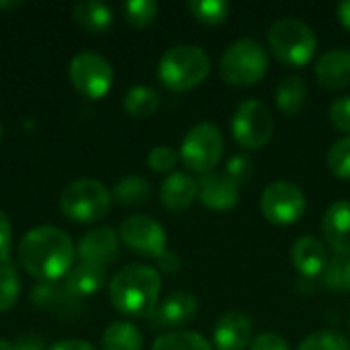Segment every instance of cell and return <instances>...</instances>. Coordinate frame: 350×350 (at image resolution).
<instances>
[{
    "mask_svg": "<svg viewBox=\"0 0 350 350\" xmlns=\"http://www.w3.org/2000/svg\"><path fill=\"white\" fill-rule=\"evenodd\" d=\"M328 115H330L332 125H334L338 131L350 135V96H338V98L330 105Z\"/></svg>",
    "mask_w": 350,
    "mask_h": 350,
    "instance_id": "obj_34",
    "label": "cell"
},
{
    "mask_svg": "<svg viewBox=\"0 0 350 350\" xmlns=\"http://www.w3.org/2000/svg\"><path fill=\"white\" fill-rule=\"evenodd\" d=\"M16 260L33 279L55 283L74 267L76 246L64 230L55 226H37L21 238Z\"/></svg>",
    "mask_w": 350,
    "mask_h": 350,
    "instance_id": "obj_1",
    "label": "cell"
},
{
    "mask_svg": "<svg viewBox=\"0 0 350 350\" xmlns=\"http://www.w3.org/2000/svg\"><path fill=\"white\" fill-rule=\"evenodd\" d=\"M21 295V279L16 265L8 258L0 265V314H6L14 308Z\"/></svg>",
    "mask_w": 350,
    "mask_h": 350,
    "instance_id": "obj_27",
    "label": "cell"
},
{
    "mask_svg": "<svg viewBox=\"0 0 350 350\" xmlns=\"http://www.w3.org/2000/svg\"><path fill=\"white\" fill-rule=\"evenodd\" d=\"M158 265H160V269H162V271H166V273H174V271H178V267H180V258H178L174 252L166 250L164 254H160V256H158Z\"/></svg>",
    "mask_w": 350,
    "mask_h": 350,
    "instance_id": "obj_40",
    "label": "cell"
},
{
    "mask_svg": "<svg viewBox=\"0 0 350 350\" xmlns=\"http://www.w3.org/2000/svg\"><path fill=\"white\" fill-rule=\"evenodd\" d=\"M0 350H14V342H10L8 338H0Z\"/></svg>",
    "mask_w": 350,
    "mask_h": 350,
    "instance_id": "obj_44",
    "label": "cell"
},
{
    "mask_svg": "<svg viewBox=\"0 0 350 350\" xmlns=\"http://www.w3.org/2000/svg\"><path fill=\"white\" fill-rule=\"evenodd\" d=\"M273 131L275 121L271 109L262 100L248 98L236 107L232 115V135L240 148L260 150L271 142Z\"/></svg>",
    "mask_w": 350,
    "mask_h": 350,
    "instance_id": "obj_8",
    "label": "cell"
},
{
    "mask_svg": "<svg viewBox=\"0 0 350 350\" xmlns=\"http://www.w3.org/2000/svg\"><path fill=\"white\" fill-rule=\"evenodd\" d=\"M150 195H152V187L139 174L123 176L121 180H117V185L113 187V193H111L113 201L119 205H125V207L144 205V203H148Z\"/></svg>",
    "mask_w": 350,
    "mask_h": 350,
    "instance_id": "obj_24",
    "label": "cell"
},
{
    "mask_svg": "<svg viewBox=\"0 0 350 350\" xmlns=\"http://www.w3.org/2000/svg\"><path fill=\"white\" fill-rule=\"evenodd\" d=\"M162 279L148 265H127L115 273L109 285L113 308L131 318H150L158 306Z\"/></svg>",
    "mask_w": 350,
    "mask_h": 350,
    "instance_id": "obj_2",
    "label": "cell"
},
{
    "mask_svg": "<svg viewBox=\"0 0 350 350\" xmlns=\"http://www.w3.org/2000/svg\"><path fill=\"white\" fill-rule=\"evenodd\" d=\"M336 12H338V18H340V23H342V27H345L347 31H350V0L340 2L338 8H336Z\"/></svg>",
    "mask_w": 350,
    "mask_h": 350,
    "instance_id": "obj_41",
    "label": "cell"
},
{
    "mask_svg": "<svg viewBox=\"0 0 350 350\" xmlns=\"http://www.w3.org/2000/svg\"><path fill=\"white\" fill-rule=\"evenodd\" d=\"M187 8L203 25H219L230 14V2L226 0H191Z\"/></svg>",
    "mask_w": 350,
    "mask_h": 350,
    "instance_id": "obj_28",
    "label": "cell"
},
{
    "mask_svg": "<svg viewBox=\"0 0 350 350\" xmlns=\"http://www.w3.org/2000/svg\"><path fill=\"white\" fill-rule=\"evenodd\" d=\"M260 211L265 219L275 226L295 224L306 211V195L297 185L289 180H277L262 191Z\"/></svg>",
    "mask_w": 350,
    "mask_h": 350,
    "instance_id": "obj_10",
    "label": "cell"
},
{
    "mask_svg": "<svg viewBox=\"0 0 350 350\" xmlns=\"http://www.w3.org/2000/svg\"><path fill=\"white\" fill-rule=\"evenodd\" d=\"M342 291H350V256L345 260V271H342Z\"/></svg>",
    "mask_w": 350,
    "mask_h": 350,
    "instance_id": "obj_42",
    "label": "cell"
},
{
    "mask_svg": "<svg viewBox=\"0 0 350 350\" xmlns=\"http://www.w3.org/2000/svg\"><path fill=\"white\" fill-rule=\"evenodd\" d=\"M74 21L88 33L100 35L113 27L115 14L109 4L90 0V2H78L74 6Z\"/></svg>",
    "mask_w": 350,
    "mask_h": 350,
    "instance_id": "obj_21",
    "label": "cell"
},
{
    "mask_svg": "<svg viewBox=\"0 0 350 350\" xmlns=\"http://www.w3.org/2000/svg\"><path fill=\"white\" fill-rule=\"evenodd\" d=\"M125 18L131 27L144 29L150 27L158 16V2L156 0H129L123 4Z\"/></svg>",
    "mask_w": 350,
    "mask_h": 350,
    "instance_id": "obj_29",
    "label": "cell"
},
{
    "mask_svg": "<svg viewBox=\"0 0 350 350\" xmlns=\"http://www.w3.org/2000/svg\"><path fill=\"white\" fill-rule=\"evenodd\" d=\"M267 41L273 55L289 68H304L318 51V39L312 27L293 16L275 21L267 33Z\"/></svg>",
    "mask_w": 350,
    "mask_h": 350,
    "instance_id": "obj_4",
    "label": "cell"
},
{
    "mask_svg": "<svg viewBox=\"0 0 350 350\" xmlns=\"http://www.w3.org/2000/svg\"><path fill=\"white\" fill-rule=\"evenodd\" d=\"M76 254L80 256L82 262L107 267L119 254V236L109 226L94 228L80 238L76 246Z\"/></svg>",
    "mask_w": 350,
    "mask_h": 350,
    "instance_id": "obj_14",
    "label": "cell"
},
{
    "mask_svg": "<svg viewBox=\"0 0 350 350\" xmlns=\"http://www.w3.org/2000/svg\"><path fill=\"white\" fill-rule=\"evenodd\" d=\"M64 289L68 291V295L72 297H90L96 291H100V287L105 285L107 279V267H98V265H90V262H76L70 273L64 277Z\"/></svg>",
    "mask_w": 350,
    "mask_h": 350,
    "instance_id": "obj_20",
    "label": "cell"
},
{
    "mask_svg": "<svg viewBox=\"0 0 350 350\" xmlns=\"http://www.w3.org/2000/svg\"><path fill=\"white\" fill-rule=\"evenodd\" d=\"M322 234L338 256H350V201H336L326 209Z\"/></svg>",
    "mask_w": 350,
    "mask_h": 350,
    "instance_id": "obj_16",
    "label": "cell"
},
{
    "mask_svg": "<svg viewBox=\"0 0 350 350\" xmlns=\"http://www.w3.org/2000/svg\"><path fill=\"white\" fill-rule=\"evenodd\" d=\"M183 164L199 174H209L224 156V135L213 123H197L183 137L180 152Z\"/></svg>",
    "mask_w": 350,
    "mask_h": 350,
    "instance_id": "obj_7",
    "label": "cell"
},
{
    "mask_svg": "<svg viewBox=\"0 0 350 350\" xmlns=\"http://www.w3.org/2000/svg\"><path fill=\"white\" fill-rule=\"evenodd\" d=\"M197 310H199V301L193 293L172 291L162 299V304L156 306V310L150 314L148 320L154 330H172L191 322Z\"/></svg>",
    "mask_w": 350,
    "mask_h": 350,
    "instance_id": "obj_12",
    "label": "cell"
},
{
    "mask_svg": "<svg viewBox=\"0 0 350 350\" xmlns=\"http://www.w3.org/2000/svg\"><path fill=\"white\" fill-rule=\"evenodd\" d=\"M197 199V180L187 172H172L160 187V201L170 211H185Z\"/></svg>",
    "mask_w": 350,
    "mask_h": 350,
    "instance_id": "obj_19",
    "label": "cell"
},
{
    "mask_svg": "<svg viewBox=\"0 0 350 350\" xmlns=\"http://www.w3.org/2000/svg\"><path fill=\"white\" fill-rule=\"evenodd\" d=\"M316 80L330 90H342L350 86V51L336 47L322 53L314 68Z\"/></svg>",
    "mask_w": 350,
    "mask_h": 350,
    "instance_id": "obj_17",
    "label": "cell"
},
{
    "mask_svg": "<svg viewBox=\"0 0 350 350\" xmlns=\"http://www.w3.org/2000/svg\"><path fill=\"white\" fill-rule=\"evenodd\" d=\"M123 107L133 119H148L160 107V94L150 86H133L123 96Z\"/></svg>",
    "mask_w": 350,
    "mask_h": 350,
    "instance_id": "obj_25",
    "label": "cell"
},
{
    "mask_svg": "<svg viewBox=\"0 0 350 350\" xmlns=\"http://www.w3.org/2000/svg\"><path fill=\"white\" fill-rule=\"evenodd\" d=\"M178 154L168 146H156L148 154V166L156 172H168L178 164Z\"/></svg>",
    "mask_w": 350,
    "mask_h": 350,
    "instance_id": "obj_33",
    "label": "cell"
},
{
    "mask_svg": "<svg viewBox=\"0 0 350 350\" xmlns=\"http://www.w3.org/2000/svg\"><path fill=\"white\" fill-rule=\"evenodd\" d=\"M211 70L209 53L199 45H174L158 62V80L174 92L197 88Z\"/></svg>",
    "mask_w": 350,
    "mask_h": 350,
    "instance_id": "obj_3",
    "label": "cell"
},
{
    "mask_svg": "<svg viewBox=\"0 0 350 350\" xmlns=\"http://www.w3.org/2000/svg\"><path fill=\"white\" fill-rule=\"evenodd\" d=\"M103 350H144V336L129 322H113L100 338Z\"/></svg>",
    "mask_w": 350,
    "mask_h": 350,
    "instance_id": "obj_23",
    "label": "cell"
},
{
    "mask_svg": "<svg viewBox=\"0 0 350 350\" xmlns=\"http://www.w3.org/2000/svg\"><path fill=\"white\" fill-rule=\"evenodd\" d=\"M252 320L242 312H226L213 328V345L217 350H246L252 342Z\"/></svg>",
    "mask_w": 350,
    "mask_h": 350,
    "instance_id": "obj_15",
    "label": "cell"
},
{
    "mask_svg": "<svg viewBox=\"0 0 350 350\" xmlns=\"http://www.w3.org/2000/svg\"><path fill=\"white\" fill-rule=\"evenodd\" d=\"M291 262L299 275H304L308 279L318 277L324 273V269L328 265L326 246L314 236H299L291 248Z\"/></svg>",
    "mask_w": 350,
    "mask_h": 350,
    "instance_id": "obj_18",
    "label": "cell"
},
{
    "mask_svg": "<svg viewBox=\"0 0 350 350\" xmlns=\"http://www.w3.org/2000/svg\"><path fill=\"white\" fill-rule=\"evenodd\" d=\"M121 242L139 256L158 258L166 252V232L164 228L148 215H129L119 226Z\"/></svg>",
    "mask_w": 350,
    "mask_h": 350,
    "instance_id": "obj_11",
    "label": "cell"
},
{
    "mask_svg": "<svg viewBox=\"0 0 350 350\" xmlns=\"http://www.w3.org/2000/svg\"><path fill=\"white\" fill-rule=\"evenodd\" d=\"M250 350H289V345L283 336L273 334V332H265L252 340Z\"/></svg>",
    "mask_w": 350,
    "mask_h": 350,
    "instance_id": "obj_36",
    "label": "cell"
},
{
    "mask_svg": "<svg viewBox=\"0 0 350 350\" xmlns=\"http://www.w3.org/2000/svg\"><path fill=\"white\" fill-rule=\"evenodd\" d=\"M269 72L267 49L254 39H240L226 47L219 59V74L230 86H254Z\"/></svg>",
    "mask_w": 350,
    "mask_h": 350,
    "instance_id": "obj_5",
    "label": "cell"
},
{
    "mask_svg": "<svg viewBox=\"0 0 350 350\" xmlns=\"http://www.w3.org/2000/svg\"><path fill=\"white\" fill-rule=\"evenodd\" d=\"M111 191L94 178H78L64 187L59 195V211L76 224H94L111 209Z\"/></svg>",
    "mask_w": 350,
    "mask_h": 350,
    "instance_id": "obj_6",
    "label": "cell"
},
{
    "mask_svg": "<svg viewBox=\"0 0 350 350\" xmlns=\"http://www.w3.org/2000/svg\"><path fill=\"white\" fill-rule=\"evenodd\" d=\"M197 199L211 211H230L240 201V187L224 172H209L197 180Z\"/></svg>",
    "mask_w": 350,
    "mask_h": 350,
    "instance_id": "obj_13",
    "label": "cell"
},
{
    "mask_svg": "<svg viewBox=\"0 0 350 350\" xmlns=\"http://www.w3.org/2000/svg\"><path fill=\"white\" fill-rule=\"evenodd\" d=\"M0 139H2V123H0Z\"/></svg>",
    "mask_w": 350,
    "mask_h": 350,
    "instance_id": "obj_45",
    "label": "cell"
},
{
    "mask_svg": "<svg viewBox=\"0 0 350 350\" xmlns=\"http://www.w3.org/2000/svg\"><path fill=\"white\" fill-rule=\"evenodd\" d=\"M306 96H308V86H306V80L301 76H285L279 86H277V92H275V100H277V107L283 115L287 117H295L304 105H306Z\"/></svg>",
    "mask_w": 350,
    "mask_h": 350,
    "instance_id": "obj_22",
    "label": "cell"
},
{
    "mask_svg": "<svg viewBox=\"0 0 350 350\" xmlns=\"http://www.w3.org/2000/svg\"><path fill=\"white\" fill-rule=\"evenodd\" d=\"M326 162L334 176H338L342 180H350V135L330 146Z\"/></svg>",
    "mask_w": 350,
    "mask_h": 350,
    "instance_id": "obj_30",
    "label": "cell"
},
{
    "mask_svg": "<svg viewBox=\"0 0 350 350\" xmlns=\"http://www.w3.org/2000/svg\"><path fill=\"white\" fill-rule=\"evenodd\" d=\"M113 66L94 51H80L70 62V80L86 98H103L113 86Z\"/></svg>",
    "mask_w": 350,
    "mask_h": 350,
    "instance_id": "obj_9",
    "label": "cell"
},
{
    "mask_svg": "<svg viewBox=\"0 0 350 350\" xmlns=\"http://www.w3.org/2000/svg\"><path fill=\"white\" fill-rule=\"evenodd\" d=\"M47 350H96L90 342L86 340H78V338H68V340H59L55 345H51Z\"/></svg>",
    "mask_w": 350,
    "mask_h": 350,
    "instance_id": "obj_39",
    "label": "cell"
},
{
    "mask_svg": "<svg viewBox=\"0 0 350 350\" xmlns=\"http://www.w3.org/2000/svg\"><path fill=\"white\" fill-rule=\"evenodd\" d=\"M45 342L37 334H23L14 340V350H43Z\"/></svg>",
    "mask_w": 350,
    "mask_h": 350,
    "instance_id": "obj_38",
    "label": "cell"
},
{
    "mask_svg": "<svg viewBox=\"0 0 350 350\" xmlns=\"http://www.w3.org/2000/svg\"><path fill=\"white\" fill-rule=\"evenodd\" d=\"M345 260L347 256H334L332 260H328L326 269H324V283L332 289H342V271H345Z\"/></svg>",
    "mask_w": 350,
    "mask_h": 350,
    "instance_id": "obj_35",
    "label": "cell"
},
{
    "mask_svg": "<svg viewBox=\"0 0 350 350\" xmlns=\"http://www.w3.org/2000/svg\"><path fill=\"white\" fill-rule=\"evenodd\" d=\"M10 246H12V228H10V219H8L6 213L0 209V265H2L4 260H8Z\"/></svg>",
    "mask_w": 350,
    "mask_h": 350,
    "instance_id": "obj_37",
    "label": "cell"
},
{
    "mask_svg": "<svg viewBox=\"0 0 350 350\" xmlns=\"http://www.w3.org/2000/svg\"><path fill=\"white\" fill-rule=\"evenodd\" d=\"M152 350H213L211 345L197 332L176 330L158 336L152 345Z\"/></svg>",
    "mask_w": 350,
    "mask_h": 350,
    "instance_id": "obj_26",
    "label": "cell"
},
{
    "mask_svg": "<svg viewBox=\"0 0 350 350\" xmlns=\"http://www.w3.org/2000/svg\"><path fill=\"white\" fill-rule=\"evenodd\" d=\"M21 4H23L21 0H10V2H2L0 0V8H18Z\"/></svg>",
    "mask_w": 350,
    "mask_h": 350,
    "instance_id": "obj_43",
    "label": "cell"
},
{
    "mask_svg": "<svg viewBox=\"0 0 350 350\" xmlns=\"http://www.w3.org/2000/svg\"><path fill=\"white\" fill-rule=\"evenodd\" d=\"M230 180H234L238 187L240 185H246L252 174H254V164L248 156L244 154H238V156H232L226 164V172H224Z\"/></svg>",
    "mask_w": 350,
    "mask_h": 350,
    "instance_id": "obj_32",
    "label": "cell"
},
{
    "mask_svg": "<svg viewBox=\"0 0 350 350\" xmlns=\"http://www.w3.org/2000/svg\"><path fill=\"white\" fill-rule=\"evenodd\" d=\"M297 350H350L349 338L334 330H320L301 340Z\"/></svg>",
    "mask_w": 350,
    "mask_h": 350,
    "instance_id": "obj_31",
    "label": "cell"
}]
</instances>
